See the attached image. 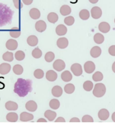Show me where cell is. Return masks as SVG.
<instances>
[{"label":"cell","mask_w":115,"mask_h":127,"mask_svg":"<svg viewBox=\"0 0 115 127\" xmlns=\"http://www.w3.org/2000/svg\"><path fill=\"white\" fill-rule=\"evenodd\" d=\"M32 91V81L24 79H18L14 86V92L20 97H25Z\"/></svg>","instance_id":"cell-1"},{"label":"cell","mask_w":115,"mask_h":127,"mask_svg":"<svg viewBox=\"0 0 115 127\" xmlns=\"http://www.w3.org/2000/svg\"><path fill=\"white\" fill-rule=\"evenodd\" d=\"M13 11L5 4L0 3V27L10 24L12 21Z\"/></svg>","instance_id":"cell-2"},{"label":"cell","mask_w":115,"mask_h":127,"mask_svg":"<svg viewBox=\"0 0 115 127\" xmlns=\"http://www.w3.org/2000/svg\"><path fill=\"white\" fill-rule=\"evenodd\" d=\"M106 92V88L103 83H99L95 84L93 90V95L98 98L102 97L104 95Z\"/></svg>","instance_id":"cell-3"},{"label":"cell","mask_w":115,"mask_h":127,"mask_svg":"<svg viewBox=\"0 0 115 127\" xmlns=\"http://www.w3.org/2000/svg\"><path fill=\"white\" fill-rule=\"evenodd\" d=\"M71 70L76 76H80L82 74L83 70L82 65L79 64L75 63L71 66Z\"/></svg>","instance_id":"cell-4"},{"label":"cell","mask_w":115,"mask_h":127,"mask_svg":"<svg viewBox=\"0 0 115 127\" xmlns=\"http://www.w3.org/2000/svg\"><path fill=\"white\" fill-rule=\"evenodd\" d=\"M53 67L58 71H61L65 68V64L62 60H57L54 63Z\"/></svg>","instance_id":"cell-5"},{"label":"cell","mask_w":115,"mask_h":127,"mask_svg":"<svg viewBox=\"0 0 115 127\" xmlns=\"http://www.w3.org/2000/svg\"><path fill=\"white\" fill-rule=\"evenodd\" d=\"M84 69L86 73L90 74L95 70V65L92 61H87L84 64Z\"/></svg>","instance_id":"cell-6"},{"label":"cell","mask_w":115,"mask_h":127,"mask_svg":"<svg viewBox=\"0 0 115 127\" xmlns=\"http://www.w3.org/2000/svg\"><path fill=\"white\" fill-rule=\"evenodd\" d=\"M6 48L9 50H14L18 48V43L16 40L14 39H9L7 40L5 44Z\"/></svg>","instance_id":"cell-7"},{"label":"cell","mask_w":115,"mask_h":127,"mask_svg":"<svg viewBox=\"0 0 115 127\" xmlns=\"http://www.w3.org/2000/svg\"><path fill=\"white\" fill-rule=\"evenodd\" d=\"M90 13L92 18L95 19L100 18L102 16V10L98 7H93L90 10Z\"/></svg>","instance_id":"cell-8"},{"label":"cell","mask_w":115,"mask_h":127,"mask_svg":"<svg viewBox=\"0 0 115 127\" xmlns=\"http://www.w3.org/2000/svg\"><path fill=\"white\" fill-rule=\"evenodd\" d=\"M35 27L37 31L39 32H43L46 29L47 25L45 22L42 21V20H40V21H37L36 22Z\"/></svg>","instance_id":"cell-9"},{"label":"cell","mask_w":115,"mask_h":127,"mask_svg":"<svg viewBox=\"0 0 115 127\" xmlns=\"http://www.w3.org/2000/svg\"><path fill=\"white\" fill-rule=\"evenodd\" d=\"M11 70V65L8 63H2L0 64V74L5 75L8 74Z\"/></svg>","instance_id":"cell-10"},{"label":"cell","mask_w":115,"mask_h":127,"mask_svg":"<svg viewBox=\"0 0 115 127\" xmlns=\"http://www.w3.org/2000/svg\"><path fill=\"white\" fill-rule=\"evenodd\" d=\"M57 44L59 48L62 49H65L68 46V40L65 37H61L57 40Z\"/></svg>","instance_id":"cell-11"},{"label":"cell","mask_w":115,"mask_h":127,"mask_svg":"<svg viewBox=\"0 0 115 127\" xmlns=\"http://www.w3.org/2000/svg\"><path fill=\"white\" fill-rule=\"evenodd\" d=\"M25 107L27 110L31 112H34L37 109V104L34 101L30 100L26 103Z\"/></svg>","instance_id":"cell-12"},{"label":"cell","mask_w":115,"mask_h":127,"mask_svg":"<svg viewBox=\"0 0 115 127\" xmlns=\"http://www.w3.org/2000/svg\"><path fill=\"white\" fill-rule=\"evenodd\" d=\"M109 115H110V114H109V111L106 109H101L99 111L98 114L99 119L102 121L107 120L108 118H109Z\"/></svg>","instance_id":"cell-13"},{"label":"cell","mask_w":115,"mask_h":127,"mask_svg":"<svg viewBox=\"0 0 115 127\" xmlns=\"http://www.w3.org/2000/svg\"><path fill=\"white\" fill-rule=\"evenodd\" d=\"M34 119V116L28 112H22L20 115V120L22 122H28Z\"/></svg>","instance_id":"cell-14"},{"label":"cell","mask_w":115,"mask_h":127,"mask_svg":"<svg viewBox=\"0 0 115 127\" xmlns=\"http://www.w3.org/2000/svg\"><path fill=\"white\" fill-rule=\"evenodd\" d=\"M90 54L93 58H97L100 57L101 54V49L98 46H94L90 50Z\"/></svg>","instance_id":"cell-15"},{"label":"cell","mask_w":115,"mask_h":127,"mask_svg":"<svg viewBox=\"0 0 115 127\" xmlns=\"http://www.w3.org/2000/svg\"><path fill=\"white\" fill-rule=\"evenodd\" d=\"M46 77L47 80L50 82H54L57 79L58 74L55 71L53 70L47 71L46 74Z\"/></svg>","instance_id":"cell-16"},{"label":"cell","mask_w":115,"mask_h":127,"mask_svg":"<svg viewBox=\"0 0 115 127\" xmlns=\"http://www.w3.org/2000/svg\"><path fill=\"white\" fill-rule=\"evenodd\" d=\"M99 30L103 33H107L110 30V26L106 22H102L99 24Z\"/></svg>","instance_id":"cell-17"},{"label":"cell","mask_w":115,"mask_h":127,"mask_svg":"<svg viewBox=\"0 0 115 127\" xmlns=\"http://www.w3.org/2000/svg\"><path fill=\"white\" fill-rule=\"evenodd\" d=\"M5 107L7 110L15 111L18 109V105L16 102L11 101H8L5 104Z\"/></svg>","instance_id":"cell-18"},{"label":"cell","mask_w":115,"mask_h":127,"mask_svg":"<svg viewBox=\"0 0 115 127\" xmlns=\"http://www.w3.org/2000/svg\"><path fill=\"white\" fill-rule=\"evenodd\" d=\"M67 32V28L65 26L61 24L57 26L56 28V33L58 35L62 36L65 35L66 33Z\"/></svg>","instance_id":"cell-19"},{"label":"cell","mask_w":115,"mask_h":127,"mask_svg":"<svg viewBox=\"0 0 115 127\" xmlns=\"http://www.w3.org/2000/svg\"><path fill=\"white\" fill-rule=\"evenodd\" d=\"M62 89L59 86H55L52 89V94L55 97H59L62 95Z\"/></svg>","instance_id":"cell-20"},{"label":"cell","mask_w":115,"mask_h":127,"mask_svg":"<svg viewBox=\"0 0 115 127\" xmlns=\"http://www.w3.org/2000/svg\"><path fill=\"white\" fill-rule=\"evenodd\" d=\"M40 11L39 10H38L36 8H33L32 9L30 10L29 11V16L32 19H38L40 18Z\"/></svg>","instance_id":"cell-21"},{"label":"cell","mask_w":115,"mask_h":127,"mask_svg":"<svg viewBox=\"0 0 115 127\" xmlns=\"http://www.w3.org/2000/svg\"><path fill=\"white\" fill-rule=\"evenodd\" d=\"M38 43V40L35 35H30L27 38V43L30 46H35Z\"/></svg>","instance_id":"cell-22"},{"label":"cell","mask_w":115,"mask_h":127,"mask_svg":"<svg viewBox=\"0 0 115 127\" xmlns=\"http://www.w3.org/2000/svg\"><path fill=\"white\" fill-rule=\"evenodd\" d=\"M61 79L64 82H70L73 79L71 73L69 71H65L61 74Z\"/></svg>","instance_id":"cell-23"},{"label":"cell","mask_w":115,"mask_h":127,"mask_svg":"<svg viewBox=\"0 0 115 127\" xmlns=\"http://www.w3.org/2000/svg\"><path fill=\"white\" fill-rule=\"evenodd\" d=\"M10 35L11 36L12 38H16L19 37V36L21 35V30L19 29L18 27H13L10 30Z\"/></svg>","instance_id":"cell-24"},{"label":"cell","mask_w":115,"mask_h":127,"mask_svg":"<svg viewBox=\"0 0 115 127\" xmlns=\"http://www.w3.org/2000/svg\"><path fill=\"white\" fill-rule=\"evenodd\" d=\"M6 119L8 122H16L18 120V115L14 112H10L7 115Z\"/></svg>","instance_id":"cell-25"},{"label":"cell","mask_w":115,"mask_h":127,"mask_svg":"<svg viewBox=\"0 0 115 127\" xmlns=\"http://www.w3.org/2000/svg\"><path fill=\"white\" fill-rule=\"evenodd\" d=\"M44 116L49 121H52L55 119L56 116H57V113L54 111L47 110L44 112Z\"/></svg>","instance_id":"cell-26"},{"label":"cell","mask_w":115,"mask_h":127,"mask_svg":"<svg viewBox=\"0 0 115 127\" xmlns=\"http://www.w3.org/2000/svg\"><path fill=\"white\" fill-rule=\"evenodd\" d=\"M71 12V7L69 5H64L60 8V13L62 16H67L70 14Z\"/></svg>","instance_id":"cell-27"},{"label":"cell","mask_w":115,"mask_h":127,"mask_svg":"<svg viewBox=\"0 0 115 127\" xmlns=\"http://www.w3.org/2000/svg\"><path fill=\"white\" fill-rule=\"evenodd\" d=\"M47 20L52 24H55L58 20V16L54 12H51L47 15Z\"/></svg>","instance_id":"cell-28"},{"label":"cell","mask_w":115,"mask_h":127,"mask_svg":"<svg viewBox=\"0 0 115 127\" xmlns=\"http://www.w3.org/2000/svg\"><path fill=\"white\" fill-rule=\"evenodd\" d=\"M90 13L89 11L86 9L82 10L79 13V17L81 19L83 20V21H86L89 18Z\"/></svg>","instance_id":"cell-29"},{"label":"cell","mask_w":115,"mask_h":127,"mask_svg":"<svg viewBox=\"0 0 115 127\" xmlns=\"http://www.w3.org/2000/svg\"><path fill=\"white\" fill-rule=\"evenodd\" d=\"M93 40L97 44H102L104 41V37L100 33H97L93 37Z\"/></svg>","instance_id":"cell-30"},{"label":"cell","mask_w":115,"mask_h":127,"mask_svg":"<svg viewBox=\"0 0 115 127\" xmlns=\"http://www.w3.org/2000/svg\"><path fill=\"white\" fill-rule=\"evenodd\" d=\"M2 59L4 61L7 62H11L13 60V53L10 52H6L4 53L2 55Z\"/></svg>","instance_id":"cell-31"},{"label":"cell","mask_w":115,"mask_h":127,"mask_svg":"<svg viewBox=\"0 0 115 127\" xmlns=\"http://www.w3.org/2000/svg\"><path fill=\"white\" fill-rule=\"evenodd\" d=\"M75 90V86L72 83H68L64 87V91L68 94H71L73 93Z\"/></svg>","instance_id":"cell-32"},{"label":"cell","mask_w":115,"mask_h":127,"mask_svg":"<svg viewBox=\"0 0 115 127\" xmlns=\"http://www.w3.org/2000/svg\"><path fill=\"white\" fill-rule=\"evenodd\" d=\"M50 107L52 108L54 110H57L59 107L60 106V102L59 101L58 99H52L50 100L49 102Z\"/></svg>","instance_id":"cell-33"},{"label":"cell","mask_w":115,"mask_h":127,"mask_svg":"<svg viewBox=\"0 0 115 127\" xmlns=\"http://www.w3.org/2000/svg\"><path fill=\"white\" fill-rule=\"evenodd\" d=\"M83 89L86 91L89 92L92 89H93V83L90 80H87V81L85 82L83 85Z\"/></svg>","instance_id":"cell-34"},{"label":"cell","mask_w":115,"mask_h":127,"mask_svg":"<svg viewBox=\"0 0 115 127\" xmlns=\"http://www.w3.org/2000/svg\"><path fill=\"white\" fill-rule=\"evenodd\" d=\"M13 71L14 74L16 75H21L24 72V68L21 65L16 64L14 65L13 68Z\"/></svg>","instance_id":"cell-35"},{"label":"cell","mask_w":115,"mask_h":127,"mask_svg":"<svg viewBox=\"0 0 115 127\" xmlns=\"http://www.w3.org/2000/svg\"><path fill=\"white\" fill-rule=\"evenodd\" d=\"M103 75L100 71H97L92 76V79L95 82H100L103 80Z\"/></svg>","instance_id":"cell-36"},{"label":"cell","mask_w":115,"mask_h":127,"mask_svg":"<svg viewBox=\"0 0 115 127\" xmlns=\"http://www.w3.org/2000/svg\"><path fill=\"white\" fill-rule=\"evenodd\" d=\"M14 57H15L16 60L18 61H22L24 60L25 57V53L22 50H18L15 53V55H14Z\"/></svg>","instance_id":"cell-37"},{"label":"cell","mask_w":115,"mask_h":127,"mask_svg":"<svg viewBox=\"0 0 115 127\" xmlns=\"http://www.w3.org/2000/svg\"><path fill=\"white\" fill-rule=\"evenodd\" d=\"M32 55L34 58L38 59L42 56V52L38 47H37V48H35L32 50Z\"/></svg>","instance_id":"cell-38"},{"label":"cell","mask_w":115,"mask_h":127,"mask_svg":"<svg viewBox=\"0 0 115 127\" xmlns=\"http://www.w3.org/2000/svg\"><path fill=\"white\" fill-rule=\"evenodd\" d=\"M44 59H45L46 61L47 62V63H51L55 59L54 53H53L52 52H47L45 55Z\"/></svg>","instance_id":"cell-39"},{"label":"cell","mask_w":115,"mask_h":127,"mask_svg":"<svg viewBox=\"0 0 115 127\" xmlns=\"http://www.w3.org/2000/svg\"><path fill=\"white\" fill-rule=\"evenodd\" d=\"M34 76L36 79H42L44 77V71L41 69H37L34 72Z\"/></svg>","instance_id":"cell-40"},{"label":"cell","mask_w":115,"mask_h":127,"mask_svg":"<svg viewBox=\"0 0 115 127\" xmlns=\"http://www.w3.org/2000/svg\"><path fill=\"white\" fill-rule=\"evenodd\" d=\"M64 23L68 26H71L74 23V18L73 16H69L64 19Z\"/></svg>","instance_id":"cell-41"},{"label":"cell","mask_w":115,"mask_h":127,"mask_svg":"<svg viewBox=\"0 0 115 127\" xmlns=\"http://www.w3.org/2000/svg\"><path fill=\"white\" fill-rule=\"evenodd\" d=\"M82 121L83 122H93V119L90 115H86L83 116Z\"/></svg>","instance_id":"cell-42"},{"label":"cell","mask_w":115,"mask_h":127,"mask_svg":"<svg viewBox=\"0 0 115 127\" xmlns=\"http://www.w3.org/2000/svg\"><path fill=\"white\" fill-rule=\"evenodd\" d=\"M13 1L14 7H15L17 9L22 8L23 7V4L22 3L21 1H20V0H13Z\"/></svg>","instance_id":"cell-43"},{"label":"cell","mask_w":115,"mask_h":127,"mask_svg":"<svg viewBox=\"0 0 115 127\" xmlns=\"http://www.w3.org/2000/svg\"><path fill=\"white\" fill-rule=\"evenodd\" d=\"M109 53L110 55L115 57V45L111 46L109 48Z\"/></svg>","instance_id":"cell-44"},{"label":"cell","mask_w":115,"mask_h":127,"mask_svg":"<svg viewBox=\"0 0 115 127\" xmlns=\"http://www.w3.org/2000/svg\"><path fill=\"white\" fill-rule=\"evenodd\" d=\"M22 2H24V4H25V5H31V4H32L33 0H22Z\"/></svg>","instance_id":"cell-45"},{"label":"cell","mask_w":115,"mask_h":127,"mask_svg":"<svg viewBox=\"0 0 115 127\" xmlns=\"http://www.w3.org/2000/svg\"><path fill=\"white\" fill-rule=\"evenodd\" d=\"M65 120L64 118H63L62 117H59L57 119V120L55 121V122H65Z\"/></svg>","instance_id":"cell-46"},{"label":"cell","mask_w":115,"mask_h":127,"mask_svg":"<svg viewBox=\"0 0 115 127\" xmlns=\"http://www.w3.org/2000/svg\"><path fill=\"white\" fill-rule=\"evenodd\" d=\"M70 122H80V121L79 120V118H73L70 119Z\"/></svg>","instance_id":"cell-47"},{"label":"cell","mask_w":115,"mask_h":127,"mask_svg":"<svg viewBox=\"0 0 115 127\" xmlns=\"http://www.w3.org/2000/svg\"><path fill=\"white\" fill-rule=\"evenodd\" d=\"M37 122H47V121L43 118H40L37 120Z\"/></svg>","instance_id":"cell-48"},{"label":"cell","mask_w":115,"mask_h":127,"mask_svg":"<svg viewBox=\"0 0 115 127\" xmlns=\"http://www.w3.org/2000/svg\"><path fill=\"white\" fill-rule=\"evenodd\" d=\"M90 3L92 4H96L98 1V0H89Z\"/></svg>","instance_id":"cell-49"},{"label":"cell","mask_w":115,"mask_h":127,"mask_svg":"<svg viewBox=\"0 0 115 127\" xmlns=\"http://www.w3.org/2000/svg\"><path fill=\"white\" fill-rule=\"evenodd\" d=\"M112 119L113 120V122H115V112H114L112 115Z\"/></svg>","instance_id":"cell-50"},{"label":"cell","mask_w":115,"mask_h":127,"mask_svg":"<svg viewBox=\"0 0 115 127\" xmlns=\"http://www.w3.org/2000/svg\"><path fill=\"white\" fill-rule=\"evenodd\" d=\"M112 70L115 73V62H114V63L112 65Z\"/></svg>","instance_id":"cell-51"},{"label":"cell","mask_w":115,"mask_h":127,"mask_svg":"<svg viewBox=\"0 0 115 127\" xmlns=\"http://www.w3.org/2000/svg\"><path fill=\"white\" fill-rule=\"evenodd\" d=\"M4 84L2 82H0V89H3V88H4Z\"/></svg>","instance_id":"cell-52"},{"label":"cell","mask_w":115,"mask_h":127,"mask_svg":"<svg viewBox=\"0 0 115 127\" xmlns=\"http://www.w3.org/2000/svg\"></svg>","instance_id":"cell-53"},{"label":"cell","mask_w":115,"mask_h":127,"mask_svg":"<svg viewBox=\"0 0 115 127\" xmlns=\"http://www.w3.org/2000/svg\"><path fill=\"white\" fill-rule=\"evenodd\" d=\"M0 100H1V98H0Z\"/></svg>","instance_id":"cell-54"}]
</instances>
